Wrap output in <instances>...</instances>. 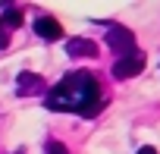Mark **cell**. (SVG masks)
I'll return each mask as SVG.
<instances>
[{
  "instance_id": "obj_9",
  "label": "cell",
  "mask_w": 160,
  "mask_h": 154,
  "mask_svg": "<svg viewBox=\"0 0 160 154\" xmlns=\"http://www.w3.org/2000/svg\"><path fill=\"white\" fill-rule=\"evenodd\" d=\"M7 44H10V32H3V28H0V50H3Z\"/></svg>"
},
{
  "instance_id": "obj_11",
  "label": "cell",
  "mask_w": 160,
  "mask_h": 154,
  "mask_svg": "<svg viewBox=\"0 0 160 154\" xmlns=\"http://www.w3.org/2000/svg\"><path fill=\"white\" fill-rule=\"evenodd\" d=\"M19 154H22V151H19Z\"/></svg>"
},
{
  "instance_id": "obj_10",
  "label": "cell",
  "mask_w": 160,
  "mask_h": 154,
  "mask_svg": "<svg viewBox=\"0 0 160 154\" xmlns=\"http://www.w3.org/2000/svg\"><path fill=\"white\" fill-rule=\"evenodd\" d=\"M138 154H157L154 148H138Z\"/></svg>"
},
{
  "instance_id": "obj_4",
  "label": "cell",
  "mask_w": 160,
  "mask_h": 154,
  "mask_svg": "<svg viewBox=\"0 0 160 154\" xmlns=\"http://www.w3.org/2000/svg\"><path fill=\"white\" fill-rule=\"evenodd\" d=\"M47 85H44V79L38 72H32V69H22L19 75H16V95H22V98H28V95H41Z\"/></svg>"
},
{
  "instance_id": "obj_2",
  "label": "cell",
  "mask_w": 160,
  "mask_h": 154,
  "mask_svg": "<svg viewBox=\"0 0 160 154\" xmlns=\"http://www.w3.org/2000/svg\"><path fill=\"white\" fill-rule=\"evenodd\" d=\"M107 44H110V50L116 57H126V54H135L138 50L135 47V35L129 28H122V25H110L107 28Z\"/></svg>"
},
{
  "instance_id": "obj_8",
  "label": "cell",
  "mask_w": 160,
  "mask_h": 154,
  "mask_svg": "<svg viewBox=\"0 0 160 154\" xmlns=\"http://www.w3.org/2000/svg\"><path fill=\"white\" fill-rule=\"evenodd\" d=\"M47 154H69L63 141H47Z\"/></svg>"
},
{
  "instance_id": "obj_1",
  "label": "cell",
  "mask_w": 160,
  "mask_h": 154,
  "mask_svg": "<svg viewBox=\"0 0 160 154\" xmlns=\"http://www.w3.org/2000/svg\"><path fill=\"white\" fill-rule=\"evenodd\" d=\"M47 110H57V113H78V116H98L101 107H104V95H101V82L98 75L78 69V72H69L47 91L44 98Z\"/></svg>"
},
{
  "instance_id": "obj_7",
  "label": "cell",
  "mask_w": 160,
  "mask_h": 154,
  "mask_svg": "<svg viewBox=\"0 0 160 154\" xmlns=\"http://www.w3.org/2000/svg\"><path fill=\"white\" fill-rule=\"evenodd\" d=\"M3 22H7V28H19L22 25V10L19 7H3Z\"/></svg>"
},
{
  "instance_id": "obj_6",
  "label": "cell",
  "mask_w": 160,
  "mask_h": 154,
  "mask_svg": "<svg viewBox=\"0 0 160 154\" xmlns=\"http://www.w3.org/2000/svg\"><path fill=\"white\" fill-rule=\"evenodd\" d=\"M66 54H69L72 60H82V57L94 60V57H98V44L88 41V38H72V41H66Z\"/></svg>"
},
{
  "instance_id": "obj_3",
  "label": "cell",
  "mask_w": 160,
  "mask_h": 154,
  "mask_svg": "<svg viewBox=\"0 0 160 154\" xmlns=\"http://www.w3.org/2000/svg\"><path fill=\"white\" fill-rule=\"evenodd\" d=\"M144 69V54L141 50H135V54H126V57H116V63L110 66V72H113V79H132V75H138Z\"/></svg>"
},
{
  "instance_id": "obj_5",
  "label": "cell",
  "mask_w": 160,
  "mask_h": 154,
  "mask_svg": "<svg viewBox=\"0 0 160 154\" xmlns=\"http://www.w3.org/2000/svg\"><path fill=\"white\" fill-rule=\"evenodd\" d=\"M35 35L41 41H60L63 38V25L53 19V16H38L35 19Z\"/></svg>"
}]
</instances>
